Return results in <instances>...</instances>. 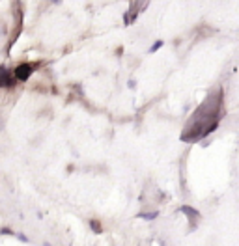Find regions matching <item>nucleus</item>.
Returning a JSON list of instances; mask_svg holds the SVG:
<instances>
[{
    "mask_svg": "<svg viewBox=\"0 0 239 246\" xmlns=\"http://www.w3.org/2000/svg\"><path fill=\"white\" fill-rule=\"evenodd\" d=\"M34 73V64H21L15 67V71H13V76H15V80H28L30 79V75Z\"/></svg>",
    "mask_w": 239,
    "mask_h": 246,
    "instance_id": "nucleus-1",
    "label": "nucleus"
},
{
    "mask_svg": "<svg viewBox=\"0 0 239 246\" xmlns=\"http://www.w3.org/2000/svg\"><path fill=\"white\" fill-rule=\"evenodd\" d=\"M13 84H15L13 73L6 67H0V88H13Z\"/></svg>",
    "mask_w": 239,
    "mask_h": 246,
    "instance_id": "nucleus-2",
    "label": "nucleus"
},
{
    "mask_svg": "<svg viewBox=\"0 0 239 246\" xmlns=\"http://www.w3.org/2000/svg\"><path fill=\"white\" fill-rule=\"evenodd\" d=\"M90 226H92V229L95 231V233H101V226H99V222H97V220H92V222H90Z\"/></svg>",
    "mask_w": 239,
    "mask_h": 246,
    "instance_id": "nucleus-3",
    "label": "nucleus"
},
{
    "mask_svg": "<svg viewBox=\"0 0 239 246\" xmlns=\"http://www.w3.org/2000/svg\"><path fill=\"white\" fill-rule=\"evenodd\" d=\"M140 216H142V218H155V216H157V213H150V214H140Z\"/></svg>",
    "mask_w": 239,
    "mask_h": 246,
    "instance_id": "nucleus-4",
    "label": "nucleus"
},
{
    "mask_svg": "<svg viewBox=\"0 0 239 246\" xmlns=\"http://www.w3.org/2000/svg\"><path fill=\"white\" fill-rule=\"evenodd\" d=\"M161 45H163V41H157V43H155V45H153V47H151V52H153V51H157V48H159Z\"/></svg>",
    "mask_w": 239,
    "mask_h": 246,
    "instance_id": "nucleus-5",
    "label": "nucleus"
}]
</instances>
